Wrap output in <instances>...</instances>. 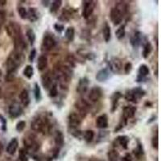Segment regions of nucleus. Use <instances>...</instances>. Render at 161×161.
I'll return each mask as SVG.
<instances>
[{
  "label": "nucleus",
  "instance_id": "obj_1",
  "mask_svg": "<svg viewBox=\"0 0 161 161\" xmlns=\"http://www.w3.org/2000/svg\"><path fill=\"white\" fill-rule=\"evenodd\" d=\"M24 61V55L23 53L14 51L10 54L8 58L6 61V67H7V76L6 80L7 81H12L15 77L17 69L19 66L22 64Z\"/></svg>",
  "mask_w": 161,
  "mask_h": 161
},
{
  "label": "nucleus",
  "instance_id": "obj_2",
  "mask_svg": "<svg viewBox=\"0 0 161 161\" xmlns=\"http://www.w3.org/2000/svg\"><path fill=\"white\" fill-rule=\"evenodd\" d=\"M127 11V7L124 3H120L112 8L110 11V19L114 25H119L123 19L125 14Z\"/></svg>",
  "mask_w": 161,
  "mask_h": 161
},
{
  "label": "nucleus",
  "instance_id": "obj_3",
  "mask_svg": "<svg viewBox=\"0 0 161 161\" xmlns=\"http://www.w3.org/2000/svg\"><path fill=\"white\" fill-rule=\"evenodd\" d=\"M31 127L35 131L42 132L45 134L46 132L49 131L50 125L47 118L43 117V116H37L31 121Z\"/></svg>",
  "mask_w": 161,
  "mask_h": 161
},
{
  "label": "nucleus",
  "instance_id": "obj_4",
  "mask_svg": "<svg viewBox=\"0 0 161 161\" xmlns=\"http://www.w3.org/2000/svg\"><path fill=\"white\" fill-rule=\"evenodd\" d=\"M146 92L140 87L134 88L132 90H129L125 93V98L128 102H132L134 103H137L143 96L145 95Z\"/></svg>",
  "mask_w": 161,
  "mask_h": 161
},
{
  "label": "nucleus",
  "instance_id": "obj_5",
  "mask_svg": "<svg viewBox=\"0 0 161 161\" xmlns=\"http://www.w3.org/2000/svg\"><path fill=\"white\" fill-rule=\"evenodd\" d=\"M36 138L33 135H29L24 138V148L28 151V152H36L40 149V143L36 141Z\"/></svg>",
  "mask_w": 161,
  "mask_h": 161
},
{
  "label": "nucleus",
  "instance_id": "obj_6",
  "mask_svg": "<svg viewBox=\"0 0 161 161\" xmlns=\"http://www.w3.org/2000/svg\"><path fill=\"white\" fill-rule=\"evenodd\" d=\"M6 31L10 37L13 38V40L19 36H22L21 27L16 22H10L8 25L6 26Z\"/></svg>",
  "mask_w": 161,
  "mask_h": 161
},
{
  "label": "nucleus",
  "instance_id": "obj_7",
  "mask_svg": "<svg viewBox=\"0 0 161 161\" xmlns=\"http://www.w3.org/2000/svg\"><path fill=\"white\" fill-rule=\"evenodd\" d=\"M75 106L76 108L79 110L78 114L82 119L86 117V114L88 113L90 109V105L85 99H78V100L76 101Z\"/></svg>",
  "mask_w": 161,
  "mask_h": 161
},
{
  "label": "nucleus",
  "instance_id": "obj_8",
  "mask_svg": "<svg viewBox=\"0 0 161 161\" xmlns=\"http://www.w3.org/2000/svg\"><path fill=\"white\" fill-rule=\"evenodd\" d=\"M24 110H23L22 106L17 102H14L11 103L8 109V113H9V116L11 119H16L19 116L22 115Z\"/></svg>",
  "mask_w": 161,
  "mask_h": 161
},
{
  "label": "nucleus",
  "instance_id": "obj_9",
  "mask_svg": "<svg viewBox=\"0 0 161 161\" xmlns=\"http://www.w3.org/2000/svg\"><path fill=\"white\" fill-rule=\"evenodd\" d=\"M54 80H55L54 75L50 71L43 74L42 77H41V83H42V86L44 90H50L52 86L54 85Z\"/></svg>",
  "mask_w": 161,
  "mask_h": 161
},
{
  "label": "nucleus",
  "instance_id": "obj_10",
  "mask_svg": "<svg viewBox=\"0 0 161 161\" xmlns=\"http://www.w3.org/2000/svg\"><path fill=\"white\" fill-rule=\"evenodd\" d=\"M96 7V2L95 1H92V0H89V1H84L83 2V11H82V16L85 19H89L91 15L93 14V10Z\"/></svg>",
  "mask_w": 161,
  "mask_h": 161
},
{
  "label": "nucleus",
  "instance_id": "obj_11",
  "mask_svg": "<svg viewBox=\"0 0 161 161\" xmlns=\"http://www.w3.org/2000/svg\"><path fill=\"white\" fill-rule=\"evenodd\" d=\"M109 67L110 70L114 73H119L123 69V63L122 60L117 57H113L109 60Z\"/></svg>",
  "mask_w": 161,
  "mask_h": 161
},
{
  "label": "nucleus",
  "instance_id": "obj_12",
  "mask_svg": "<svg viewBox=\"0 0 161 161\" xmlns=\"http://www.w3.org/2000/svg\"><path fill=\"white\" fill-rule=\"evenodd\" d=\"M103 90L99 86H95V87H93L90 90V93H89L88 98L92 103H97V101L100 100L101 97H103Z\"/></svg>",
  "mask_w": 161,
  "mask_h": 161
},
{
  "label": "nucleus",
  "instance_id": "obj_13",
  "mask_svg": "<svg viewBox=\"0 0 161 161\" xmlns=\"http://www.w3.org/2000/svg\"><path fill=\"white\" fill-rule=\"evenodd\" d=\"M89 85H90V80L86 77H81L79 80L77 86V92L79 94H85L88 90Z\"/></svg>",
  "mask_w": 161,
  "mask_h": 161
},
{
  "label": "nucleus",
  "instance_id": "obj_14",
  "mask_svg": "<svg viewBox=\"0 0 161 161\" xmlns=\"http://www.w3.org/2000/svg\"><path fill=\"white\" fill-rule=\"evenodd\" d=\"M43 48L45 50H52L56 46V40L51 35H44L42 42Z\"/></svg>",
  "mask_w": 161,
  "mask_h": 161
},
{
  "label": "nucleus",
  "instance_id": "obj_15",
  "mask_svg": "<svg viewBox=\"0 0 161 161\" xmlns=\"http://www.w3.org/2000/svg\"><path fill=\"white\" fill-rule=\"evenodd\" d=\"M150 73V69L146 64H141L139 68V72H138V77L136 78L137 82H141L146 79L147 76H148Z\"/></svg>",
  "mask_w": 161,
  "mask_h": 161
},
{
  "label": "nucleus",
  "instance_id": "obj_16",
  "mask_svg": "<svg viewBox=\"0 0 161 161\" xmlns=\"http://www.w3.org/2000/svg\"><path fill=\"white\" fill-rule=\"evenodd\" d=\"M143 36L140 31H136L133 36L130 37V44L134 48H138L143 42Z\"/></svg>",
  "mask_w": 161,
  "mask_h": 161
},
{
  "label": "nucleus",
  "instance_id": "obj_17",
  "mask_svg": "<svg viewBox=\"0 0 161 161\" xmlns=\"http://www.w3.org/2000/svg\"><path fill=\"white\" fill-rule=\"evenodd\" d=\"M110 77V70L107 68L102 69L101 70H99L98 72L96 74V80L99 82H103V81H106V80H108Z\"/></svg>",
  "mask_w": 161,
  "mask_h": 161
},
{
  "label": "nucleus",
  "instance_id": "obj_18",
  "mask_svg": "<svg viewBox=\"0 0 161 161\" xmlns=\"http://www.w3.org/2000/svg\"><path fill=\"white\" fill-rule=\"evenodd\" d=\"M136 112V107L135 106H125L124 108H123V119H124L125 120H128V119H131L135 116Z\"/></svg>",
  "mask_w": 161,
  "mask_h": 161
},
{
  "label": "nucleus",
  "instance_id": "obj_19",
  "mask_svg": "<svg viewBox=\"0 0 161 161\" xmlns=\"http://www.w3.org/2000/svg\"><path fill=\"white\" fill-rule=\"evenodd\" d=\"M96 126L99 129H105L108 126V117L106 114H102L96 119Z\"/></svg>",
  "mask_w": 161,
  "mask_h": 161
},
{
  "label": "nucleus",
  "instance_id": "obj_20",
  "mask_svg": "<svg viewBox=\"0 0 161 161\" xmlns=\"http://www.w3.org/2000/svg\"><path fill=\"white\" fill-rule=\"evenodd\" d=\"M19 98L20 103L24 106L27 107L28 106L30 103V97H29V93H28V90L24 89L22 91L19 93Z\"/></svg>",
  "mask_w": 161,
  "mask_h": 161
},
{
  "label": "nucleus",
  "instance_id": "obj_21",
  "mask_svg": "<svg viewBox=\"0 0 161 161\" xmlns=\"http://www.w3.org/2000/svg\"><path fill=\"white\" fill-rule=\"evenodd\" d=\"M19 147V142L18 139L16 138H13L11 141L8 143V147H7V152H8L9 155H14L16 152L17 148Z\"/></svg>",
  "mask_w": 161,
  "mask_h": 161
},
{
  "label": "nucleus",
  "instance_id": "obj_22",
  "mask_svg": "<svg viewBox=\"0 0 161 161\" xmlns=\"http://www.w3.org/2000/svg\"><path fill=\"white\" fill-rule=\"evenodd\" d=\"M123 97V94L120 92H115L111 96V110L110 111L112 113L115 111L118 107V103H119V99Z\"/></svg>",
  "mask_w": 161,
  "mask_h": 161
},
{
  "label": "nucleus",
  "instance_id": "obj_23",
  "mask_svg": "<svg viewBox=\"0 0 161 161\" xmlns=\"http://www.w3.org/2000/svg\"><path fill=\"white\" fill-rule=\"evenodd\" d=\"M129 141H130V139H129L128 136H120L116 138V139L114 140V143H116V144L120 145L123 149L126 150V149L128 148Z\"/></svg>",
  "mask_w": 161,
  "mask_h": 161
},
{
  "label": "nucleus",
  "instance_id": "obj_24",
  "mask_svg": "<svg viewBox=\"0 0 161 161\" xmlns=\"http://www.w3.org/2000/svg\"><path fill=\"white\" fill-rule=\"evenodd\" d=\"M28 19L30 22H36L39 19V12L36 8H30L28 10Z\"/></svg>",
  "mask_w": 161,
  "mask_h": 161
},
{
  "label": "nucleus",
  "instance_id": "obj_25",
  "mask_svg": "<svg viewBox=\"0 0 161 161\" xmlns=\"http://www.w3.org/2000/svg\"><path fill=\"white\" fill-rule=\"evenodd\" d=\"M48 66V59L45 56L42 55L39 57L38 62H37V69L39 71H44Z\"/></svg>",
  "mask_w": 161,
  "mask_h": 161
},
{
  "label": "nucleus",
  "instance_id": "obj_26",
  "mask_svg": "<svg viewBox=\"0 0 161 161\" xmlns=\"http://www.w3.org/2000/svg\"><path fill=\"white\" fill-rule=\"evenodd\" d=\"M103 35L104 40L106 43L110 42V39H111V29L108 24H106L103 30Z\"/></svg>",
  "mask_w": 161,
  "mask_h": 161
},
{
  "label": "nucleus",
  "instance_id": "obj_27",
  "mask_svg": "<svg viewBox=\"0 0 161 161\" xmlns=\"http://www.w3.org/2000/svg\"><path fill=\"white\" fill-rule=\"evenodd\" d=\"M54 140H55V143L57 146V147H62L64 143V137L62 132L60 131V130L56 132Z\"/></svg>",
  "mask_w": 161,
  "mask_h": 161
},
{
  "label": "nucleus",
  "instance_id": "obj_28",
  "mask_svg": "<svg viewBox=\"0 0 161 161\" xmlns=\"http://www.w3.org/2000/svg\"><path fill=\"white\" fill-rule=\"evenodd\" d=\"M74 34H75L74 28H73V27H69L66 29L65 33H64V36H65L66 40L69 41V42H71V41L73 40V39H74Z\"/></svg>",
  "mask_w": 161,
  "mask_h": 161
},
{
  "label": "nucleus",
  "instance_id": "obj_29",
  "mask_svg": "<svg viewBox=\"0 0 161 161\" xmlns=\"http://www.w3.org/2000/svg\"><path fill=\"white\" fill-rule=\"evenodd\" d=\"M152 50V46L151 44V43L147 42L145 44V45L143 46V53H142V55H143V57L144 59H147V57H149V55L151 54Z\"/></svg>",
  "mask_w": 161,
  "mask_h": 161
},
{
  "label": "nucleus",
  "instance_id": "obj_30",
  "mask_svg": "<svg viewBox=\"0 0 161 161\" xmlns=\"http://www.w3.org/2000/svg\"><path fill=\"white\" fill-rule=\"evenodd\" d=\"M93 138H94V132L91 130H86V131L83 133V139H85L86 143H91L93 141Z\"/></svg>",
  "mask_w": 161,
  "mask_h": 161
},
{
  "label": "nucleus",
  "instance_id": "obj_31",
  "mask_svg": "<svg viewBox=\"0 0 161 161\" xmlns=\"http://www.w3.org/2000/svg\"><path fill=\"white\" fill-rule=\"evenodd\" d=\"M71 18H72L71 12H70L69 11H68V10L64 9L59 19H60V20L63 21V22H68V21H69V20L71 19Z\"/></svg>",
  "mask_w": 161,
  "mask_h": 161
},
{
  "label": "nucleus",
  "instance_id": "obj_32",
  "mask_svg": "<svg viewBox=\"0 0 161 161\" xmlns=\"http://www.w3.org/2000/svg\"><path fill=\"white\" fill-rule=\"evenodd\" d=\"M134 154H135V156H136L138 159L141 158V156H143V154H144L143 145H142V143H141L139 141H138L137 147H136V148L134 150Z\"/></svg>",
  "mask_w": 161,
  "mask_h": 161
},
{
  "label": "nucleus",
  "instance_id": "obj_33",
  "mask_svg": "<svg viewBox=\"0 0 161 161\" xmlns=\"http://www.w3.org/2000/svg\"><path fill=\"white\" fill-rule=\"evenodd\" d=\"M125 35H126V29H125V25L123 24L116 30L115 36L118 40H122V39L124 38Z\"/></svg>",
  "mask_w": 161,
  "mask_h": 161
},
{
  "label": "nucleus",
  "instance_id": "obj_34",
  "mask_svg": "<svg viewBox=\"0 0 161 161\" xmlns=\"http://www.w3.org/2000/svg\"><path fill=\"white\" fill-rule=\"evenodd\" d=\"M24 77H26L27 78L31 79L33 77V74H34V69H33V67L31 65H27L24 68V71H23Z\"/></svg>",
  "mask_w": 161,
  "mask_h": 161
},
{
  "label": "nucleus",
  "instance_id": "obj_35",
  "mask_svg": "<svg viewBox=\"0 0 161 161\" xmlns=\"http://www.w3.org/2000/svg\"><path fill=\"white\" fill-rule=\"evenodd\" d=\"M61 5H62V1H60V0H56V1H53V2L52 3L51 8H50V12L56 13L57 11H58V10L60 9Z\"/></svg>",
  "mask_w": 161,
  "mask_h": 161
},
{
  "label": "nucleus",
  "instance_id": "obj_36",
  "mask_svg": "<svg viewBox=\"0 0 161 161\" xmlns=\"http://www.w3.org/2000/svg\"><path fill=\"white\" fill-rule=\"evenodd\" d=\"M107 156H108L109 161H118L119 160V152H118L116 150H114V149H112V150L109 151L108 154H107Z\"/></svg>",
  "mask_w": 161,
  "mask_h": 161
},
{
  "label": "nucleus",
  "instance_id": "obj_37",
  "mask_svg": "<svg viewBox=\"0 0 161 161\" xmlns=\"http://www.w3.org/2000/svg\"><path fill=\"white\" fill-rule=\"evenodd\" d=\"M27 37H28V41L30 42V44L32 45L36 41V33L35 31H33L32 29H28L27 31Z\"/></svg>",
  "mask_w": 161,
  "mask_h": 161
},
{
  "label": "nucleus",
  "instance_id": "obj_38",
  "mask_svg": "<svg viewBox=\"0 0 161 161\" xmlns=\"http://www.w3.org/2000/svg\"><path fill=\"white\" fill-rule=\"evenodd\" d=\"M18 14L22 19H28V10L24 7H19L18 8Z\"/></svg>",
  "mask_w": 161,
  "mask_h": 161
},
{
  "label": "nucleus",
  "instance_id": "obj_39",
  "mask_svg": "<svg viewBox=\"0 0 161 161\" xmlns=\"http://www.w3.org/2000/svg\"><path fill=\"white\" fill-rule=\"evenodd\" d=\"M34 94H35V98L36 102H39L41 99V91H40V87L39 86L38 83H35V87H34Z\"/></svg>",
  "mask_w": 161,
  "mask_h": 161
},
{
  "label": "nucleus",
  "instance_id": "obj_40",
  "mask_svg": "<svg viewBox=\"0 0 161 161\" xmlns=\"http://www.w3.org/2000/svg\"><path fill=\"white\" fill-rule=\"evenodd\" d=\"M19 158L20 161H28V151L25 148L20 149L19 154Z\"/></svg>",
  "mask_w": 161,
  "mask_h": 161
},
{
  "label": "nucleus",
  "instance_id": "obj_41",
  "mask_svg": "<svg viewBox=\"0 0 161 161\" xmlns=\"http://www.w3.org/2000/svg\"><path fill=\"white\" fill-rule=\"evenodd\" d=\"M26 127V122L24 121H19L16 124V126H15V129L18 132H22L23 130L25 129Z\"/></svg>",
  "mask_w": 161,
  "mask_h": 161
},
{
  "label": "nucleus",
  "instance_id": "obj_42",
  "mask_svg": "<svg viewBox=\"0 0 161 161\" xmlns=\"http://www.w3.org/2000/svg\"><path fill=\"white\" fill-rule=\"evenodd\" d=\"M152 147L156 150H158L159 148V137H158V133H156V136H154L152 139Z\"/></svg>",
  "mask_w": 161,
  "mask_h": 161
},
{
  "label": "nucleus",
  "instance_id": "obj_43",
  "mask_svg": "<svg viewBox=\"0 0 161 161\" xmlns=\"http://www.w3.org/2000/svg\"><path fill=\"white\" fill-rule=\"evenodd\" d=\"M0 123H1V130H2V131H7V129H8L7 128V119L2 114H0Z\"/></svg>",
  "mask_w": 161,
  "mask_h": 161
},
{
  "label": "nucleus",
  "instance_id": "obj_44",
  "mask_svg": "<svg viewBox=\"0 0 161 161\" xmlns=\"http://www.w3.org/2000/svg\"><path fill=\"white\" fill-rule=\"evenodd\" d=\"M57 94H58V90H57V84H54L53 86H52V88L50 89L49 96L51 97H57Z\"/></svg>",
  "mask_w": 161,
  "mask_h": 161
},
{
  "label": "nucleus",
  "instance_id": "obj_45",
  "mask_svg": "<svg viewBox=\"0 0 161 161\" xmlns=\"http://www.w3.org/2000/svg\"><path fill=\"white\" fill-rule=\"evenodd\" d=\"M6 20V14L3 11L0 10V29L2 28V26L3 25Z\"/></svg>",
  "mask_w": 161,
  "mask_h": 161
},
{
  "label": "nucleus",
  "instance_id": "obj_46",
  "mask_svg": "<svg viewBox=\"0 0 161 161\" xmlns=\"http://www.w3.org/2000/svg\"><path fill=\"white\" fill-rule=\"evenodd\" d=\"M132 70V64L130 62L126 63L124 66V72L126 74H129Z\"/></svg>",
  "mask_w": 161,
  "mask_h": 161
},
{
  "label": "nucleus",
  "instance_id": "obj_47",
  "mask_svg": "<svg viewBox=\"0 0 161 161\" xmlns=\"http://www.w3.org/2000/svg\"><path fill=\"white\" fill-rule=\"evenodd\" d=\"M36 55V50L35 48H32L30 52V54H29V57H28V60H29L30 62H33V60L35 59Z\"/></svg>",
  "mask_w": 161,
  "mask_h": 161
},
{
  "label": "nucleus",
  "instance_id": "obj_48",
  "mask_svg": "<svg viewBox=\"0 0 161 161\" xmlns=\"http://www.w3.org/2000/svg\"><path fill=\"white\" fill-rule=\"evenodd\" d=\"M54 28H55L56 31H58V32H61V31H63V30L64 29V27L63 24H59V23H57V24H54Z\"/></svg>",
  "mask_w": 161,
  "mask_h": 161
},
{
  "label": "nucleus",
  "instance_id": "obj_49",
  "mask_svg": "<svg viewBox=\"0 0 161 161\" xmlns=\"http://www.w3.org/2000/svg\"><path fill=\"white\" fill-rule=\"evenodd\" d=\"M121 161H132V159H131V158H130V156H129V155H126V156H124L123 159H121Z\"/></svg>",
  "mask_w": 161,
  "mask_h": 161
},
{
  "label": "nucleus",
  "instance_id": "obj_50",
  "mask_svg": "<svg viewBox=\"0 0 161 161\" xmlns=\"http://www.w3.org/2000/svg\"><path fill=\"white\" fill-rule=\"evenodd\" d=\"M3 151V144L2 142H0V156L2 155Z\"/></svg>",
  "mask_w": 161,
  "mask_h": 161
},
{
  "label": "nucleus",
  "instance_id": "obj_51",
  "mask_svg": "<svg viewBox=\"0 0 161 161\" xmlns=\"http://www.w3.org/2000/svg\"><path fill=\"white\" fill-rule=\"evenodd\" d=\"M7 1L6 0H0V6H4L7 4Z\"/></svg>",
  "mask_w": 161,
  "mask_h": 161
},
{
  "label": "nucleus",
  "instance_id": "obj_52",
  "mask_svg": "<svg viewBox=\"0 0 161 161\" xmlns=\"http://www.w3.org/2000/svg\"><path fill=\"white\" fill-rule=\"evenodd\" d=\"M42 3H43V5L45 6V7H48V3H50V2L49 1H42Z\"/></svg>",
  "mask_w": 161,
  "mask_h": 161
},
{
  "label": "nucleus",
  "instance_id": "obj_53",
  "mask_svg": "<svg viewBox=\"0 0 161 161\" xmlns=\"http://www.w3.org/2000/svg\"><path fill=\"white\" fill-rule=\"evenodd\" d=\"M2 96V91H1V89H0V97Z\"/></svg>",
  "mask_w": 161,
  "mask_h": 161
}]
</instances>
